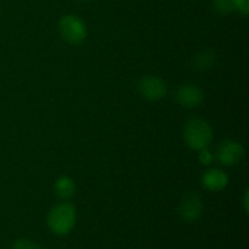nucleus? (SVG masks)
Instances as JSON below:
<instances>
[{"label": "nucleus", "mask_w": 249, "mask_h": 249, "mask_svg": "<svg viewBox=\"0 0 249 249\" xmlns=\"http://www.w3.org/2000/svg\"><path fill=\"white\" fill-rule=\"evenodd\" d=\"M202 212H203V203L199 196L194 192H189L182 197L179 213L186 223H194L195 220H197L201 216Z\"/></svg>", "instance_id": "4"}, {"label": "nucleus", "mask_w": 249, "mask_h": 249, "mask_svg": "<svg viewBox=\"0 0 249 249\" xmlns=\"http://www.w3.org/2000/svg\"><path fill=\"white\" fill-rule=\"evenodd\" d=\"M185 140L192 150L201 151L208 147L213 139L211 125L203 119H192L185 128Z\"/></svg>", "instance_id": "2"}, {"label": "nucleus", "mask_w": 249, "mask_h": 249, "mask_svg": "<svg viewBox=\"0 0 249 249\" xmlns=\"http://www.w3.org/2000/svg\"><path fill=\"white\" fill-rule=\"evenodd\" d=\"M175 97L181 106L194 108L203 101V91L194 84H184L177 90Z\"/></svg>", "instance_id": "7"}, {"label": "nucleus", "mask_w": 249, "mask_h": 249, "mask_svg": "<svg viewBox=\"0 0 249 249\" xmlns=\"http://www.w3.org/2000/svg\"><path fill=\"white\" fill-rule=\"evenodd\" d=\"M245 156V147L236 141H226L218 148L216 157L224 165H235Z\"/></svg>", "instance_id": "6"}, {"label": "nucleus", "mask_w": 249, "mask_h": 249, "mask_svg": "<svg viewBox=\"0 0 249 249\" xmlns=\"http://www.w3.org/2000/svg\"><path fill=\"white\" fill-rule=\"evenodd\" d=\"M139 91L145 99L157 101L163 99L167 94V84L160 78L146 77L139 84Z\"/></svg>", "instance_id": "5"}, {"label": "nucleus", "mask_w": 249, "mask_h": 249, "mask_svg": "<svg viewBox=\"0 0 249 249\" xmlns=\"http://www.w3.org/2000/svg\"><path fill=\"white\" fill-rule=\"evenodd\" d=\"M236 10L247 16L249 12V0H236Z\"/></svg>", "instance_id": "13"}, {"label": "nucleus", "mask_w": 249, "mask_h": 249, "mask_svg": "<svg viewBox=\"0 0 249 249\" xmlns=\"http://www.w3.org/2000/svg\"><path fill=\"white\" fill-rule=\"evenodd\" d=\"M203 185L206 189L211 191H219L226 187L229 182V178L223 170L220 169H211L203 175Z\"/></svg>", "instance_id": "8"}, {"label": "nucleus", "mask_w": 249, "mask_h": 249, "mask_svg": "<svg viewBox=\"0 0 249 249\" xmlns=\"http://www.w3.org/2000/svg\"><path fill=\"white\" fill-rule=\"evenodd\" d=\"M199 160H201V162L204 163V164H211V162L213 160V156H212V153L209 152L207 148H203V150H201Z\"/></svg>", "instance_id": "14"}, {"label": "nucleus", "mask_w": 249, "mask_h": 249, "mask_svg": "<svg viewBox=\"0 0 249 249\" xmlns=\"http://www.w3.org/2000/svg\"><path fill=\"white\" fill-rule=\"evenodd\" d=\"M55 192L61 199L71 198L75 192L74 182L67 177L60 178L55 184Z\"/></svg>", "instance_id": "9"}, {"label": "nucleus", "mask_w": 249, "mask_h": 249, "mask_svg": "<svg viewBox=\"0 0 249 249\" xmlns=\"http://www.w3.org/2000/svg\"><path fill=\"white\" fill-rule=\"evenodd\" d=\"M75 224V209L71 203L63 202L50 211L48 215L49 229L55 235H67Z\"/></svg>", "instance_id": "1"}, {"label": "nucleus", "mask_w": 249, "mask_h": 249, "mask_svg": "<svg viewBox=\"0 0 249 249\" xmlns=\"http://www.w3.org/2000/svg\"><path fill=\"white\" fill-rule=\"evenodd\" d=\"M213 5L221 15H228L236 10V0H213Z\"/></svg>", "instance_id": "11"}, {"label": "nucleus", "mask_w": 249, "mask_h": 249, "mask_svg": "<svg viewBox=\"0 0 249 249\" xmlns=\"http://www.w3.org/2000/svg\"><path fill=\"white\" fill-rule=\"evenodd\" d=\"M215 63V55L213 51H203L194 58V68L197 71H207Z\"/></svg>", "instance_id": "10"}, {"label": "nucleus", "mask_w": 249, "mask_h": 249, "mask_svg": "<svg viewBox=\"0 0 249 249\" xmlns=\"http://www.w3.org/2000/svg\"><path fill=\"white\" fill-rule=\"evenodd\" d=\"M245 209H246V212L248 213V192H246V195H245Z\"/></svg>", "instance_id": "15"}, {"label": "nucleus", "mask_w": 249, "mask_h": 249, "mask_svg": "<svg viewBox=\"0 0 249 249\" xmlns=\"http://www.w3.org/2000/svg\"><path fill=\"white\" fill-rule=\"evenodd\" d=\"M12 249H44L38 245L29 240H17L12 245Z\"/></svg>", "instance_id": "12"}, {"label": "nucleus", "mask_w": 249, "mask_h": 249, "mask_svg": "<svg viewBox=\"0 0 249 249\" xmlns=\"http://www.w3.org/2000/svg\"><path fill=\"white\" fill-rule=\"evenodd\" d=\"M58 28H60L61 36L67 43L73 44V45L83 43L84 39L87 38L85 23L79 17L73 16V15H67V16L62 17L60 24H58Z\"/></svg>", "instance_id": "3"}]
</instances>
